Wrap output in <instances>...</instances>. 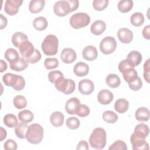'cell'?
I'll use <instances>...</instances> for the list:
<instances>
[{
    "instance_id": "obj_41",
    "label": "cell",
    "mask_w": 150,
    "mask_h": 150,
    "mask_svg": "<svg viewBox=\"0 0 150 150\" xmlns=\"http://www.w3.org/2000/svg\"><path fill=\"white\" fill-rule=\"evenodd\" d=\"M66 124L67 127L71 129H76L80 127V125L79 120L75 117L68 118L66 120Z\"/></svg>"
},
{
    "instance_id": "obj_26",
    "label": "cell",
    "mask_w": 150,
    "mask_h": 150,
    "mask_svg": "<svg viewBox=\"0 0 150 150\" xmlns=\"http://www.w3.org/2000/svg\"><path fill=\"white\" fill-rule=\"evenodd\" d=\"M129 108V102L124 98H119L114 104L115 110L120 114L125 112Z\"/></svg>"
},
{
    "instance_id": "obj_10",
    "label": "cell",
    "mask_w": 150,
    "mask_h": 150,
    "mask_svg": "<svg viewBox=\"0 0 150 150\" xmlns=\"http://www.w3.org/2000/svg\"><path fill=\"white\" fill-rule=\"evenodd\" d=\"M22 2V0H6L5 3L4 11L9 15H15L18 13Z\"/></svg>"
},
{
    "instance_id": "obj_7",
    "label": "cell",
    "mask_w": 150,
    "mask_h": 150,
    "mask_svg": "<svg viewBox=\"0 0 150 150\" xmlns=\"http://www.w3.org/2000/svg\"><path fill=\"white\" fill-rule=\"evenodd\" d=\"M117 47L115 39L112 36H106L101 40L100 44V49L104 54L113 53Z\"/></svg>"
},
{
    "instance_id": "obj_11",
    "label": "cell",
    "mask_w": 150,
    "mask_h": 150,
    "mask_svg": "<svg viewBox=\"0 0 150 150\" xmlns=\"http://www.w3.org/2000/svg\"><path fill=\"white\" fill-rule=\"evenodd\" d=\"M79 91L84 95H89L94 90V85L93 81L89 79H83L79 81L78 85Z\"/></svg>"
},
{
    "instance_id": "obj_49",
    "label": "cell",
    "mask_w": 150,
    "mask_h": 150,
    "mask_svg": "<svg viewBox=\"0 0 150 150\" xmlns=\"http://www.w3.org/2000/svg\"><path fill=\"white\" fill-rule=\"evenodd\" d=\"M118 70H120V71L121 73H122L124 70H125L127 69L134 68L128 63V62L126 59H124V60H122L121 62H120L118 64Z\"/></svg>"
},
{
    "instance_id": "obj_35",
    "label": "cell",
    "mask_w": 150,
    "mask_h": 150,
    "mask_svg": "<svg viewBox=\"0 0 150 150\" xmlns=\"http://www.w3.org/2000/svg\"><path fill=\"white\" fill-rule=\"evenodd\" d=\"M4 124L9 128H13L18 124L16 117L13 114H8L4 117Z\"/></svg>"
},
{
    "instance_id": "obj_28",
    "label": "cell",
    "mask_w": 150,
    "mask_h": 150,
    "mask_svg": "<svg viewBox=\"0 0 150 150\" xmlns=\"http://www.w3.org/2000/svg\"><path fill=\"white\" fill-rule=\"evenodd\" d=\"M47 25L48 22L46 19L43 16L37 17L33 21V26L34 28L39 31L46 29Z\"/></svg>"
},
{
    "instance_id": "obj_30",
    "label": "cell",
    "mask_w": 150,
    "mask_h": 150,
    "mask_svg": "<svg viewBox=\"0 0 150 150\" xmlns=\"http://www.w3.org/2000/svg\"><path fill=\"white\" fill-rule=\"evenodd\" d=\"M149 132V129L148 125L143 123L138 124L134 128V132L137 135L145 138L148 137Z\"/></svg>"
},
{
    "instance_id": "obj_53",
    "label": "cell",
    "mask_w": 150,
    "mask_h": 150,
    "mask_svg": "<svg viewBox=\"0 0 150 150\" xmlns=\"http://www.w3.org/2000/svg\"><path fill=\"white\" fill-rule=\"evenodd\" d=\"M1 16V29H3L7 25V19L2 14H0Z\"/></svg>"
},
{
    "instance_id": "obj_21",
    "label": "cell",
    "mask_w": 150,
    "mask_h": 150,
    "mask_svg": "<svg viewBox=\"0 0 150 150\" xmlns=\"http://www.w3.org/2000/svg\"><path fill=\"white\" fill-rule=\"evenodd\" d=\"M64 115L60 111L53 112L50 117V121L54 127H61L64 122Z\"/></svg>"
},
{
    "instance_id": "obj_6",
    "label": "cell",
    "mask_w": 150,
    "mask_h": 150,
    "mask_svg": "<svg viewBox=\"0 0 150 150\" xmlns=\"http://www.w3.org/2000/svg\"><path fill=\"white\" fill-rule=\"evenodd\" d=\"M54 86L58 91L67 95L73 93L76 88L74 81L71 79H65L64 76L59 77L56 81Z\"/></svg>"
},
{
    "instance_id": "obj_13",
    "label": "cell",
    "mask_w": 150,
    "mask_h": 150,
    "mask_svg": "<svg viewBox=\"0 0 150 150\" xmlns=\"http://www.w3.org/2000/svg\"><path fill=\"white\" fill-rule=\"evenodd\" d=\"M19 49L22 56L26 59L33 53L35 49L30 41L26 40L20 45Z\"/></svg>"
},
{
    "instance_id": "obj_39",
    "label": "cell",
    "mask_w": 150,
    "mask_h": 150,
    "mask_svg": "<svg viewBox=\"0 0 150 150\" xmlns=\"http://www.w3.org/2000/svg\"><path fill=\"white\" fill-rule=\"evenodd\" d=\"M121 73L122 74L124 80L127 83L138 76V73L134 69V68L127 69L124 70Z\"/></svg>"
},
{
    "instance_id": "obj_34",
    "label": "cell",
    "mask_w": 150,
    "mask_h": 150,
    "mask_svg": "<svg viewBox=\"0 0 150 150\" xmlns=\"http://www.w3.org/2000/svg\"><path fill=\"white\" fill-rule=\"evenodd\" d=\"M144 16L141 12H135L130 18V22L131 24L137 27L141 26L144 23Z\"/></svg>"
},
{
    "instance_id": "obj_50",
    "label": "cell",
    "mask_w": 150,
    "mask_h": 150,
    "mask_svg": "<svg viewBox=\"0 0 150 150\" xmlns=\"http://www.w3.org/2000/svg\"><path fill=\"white\" fill-rule=\"evenodd\" d=\"M67 1L70 5L71 12H73L78 8L79 5L78 0H67Z\"/></svg>"
},
{
    "instance_id": "obj_51",
    "label": "cell",
    "mask_w": 150,
    "mask_h": 150,
    "mask_svg": "<svg viewBox=\"0 0 150 150\" xmlns=\"http://www.w3.org/2000/svg\"><path fill=\"white\" fill-rule=\"evenodd\" d=\"M142 35L145 39L147 40L150 39V26L149 25L144 27V28L143 29Z\"/></svg>"
},
{
    "instance_id": "obj_44",
    "label": "cell",
    "mask_w": 150,
    "mask_h": 150,
    "mask_svg": "<svg viewBox=\"0 0 150 150\" xmlns=\"http://www.w3.org/2000/svg\"><path fill=\"white\" fill-rule=\"evenodd\" d=\"M108 149L109 150H118V149L127 150V146L126 144L124 141L121 140H117L110 145Z\"/></svg>"
},
{
    "instance_id": "obj_12",
    "label": "cell",
    "mask_w": 150,
    "mask_h": 150,
    "mask_svg": "<svg viewBox=\"0 0 150 150\" xmlns=\"http://www.w3.org/2000/svg\"><path fill=\"white\" fill-rule=\"evenodd\" d=\"M60 58L63 63L70 64L76 60L77 54L74 49L67 47L62 50L60 54Z\"/></svg>"
},
{
    "instance_id": "obj_45",
    "label": "cell",
    "mask_w": 150,
    "mask_h": 150,
    "mask_svg": "<svg viewBox=\"0 0 150 150\" xmlns=\"http://www.w3.org/2000/svg\"><path fill=\"white\" fill-rule=\"evenodd\" d=\"M64 76L63 74L59 70L51 71L48 73V79L50 82L54 83L60 77Z\"/></svg>"
},
{
    "instance_id": "obj_31",
    "label": "cell",
    "mask_w": 150,
    "mask_h": 150,
    "mask_svg": "<svg viewBox=\"0 0 150 150\" xmlns=\"http://www.w3.org/2000/svg\"><path fill=\"white\" fill-rule=\"evenodd\" d=\"M20 121L24 123H29L31 122L34 118L33 114L28 110H24L20 111L18 115Z\"/></svg>"
},
{
    "instance_id": "obj_24",
    "label": "cell",
    "mask_w": 150,
    "mask_h": 150,
    "mask_svg": "<svg viewBox=\"0 0 150 150\" xmlns=\"http://www.w3.org/2000/svg\"><path fill=\"white\" fill-rule=\"evenodd\" d=\"M10 68L13 71H21L25 70L28 66V62L23 57H19V59L13 63L9 64Z\"/></svg>"
},
{
    "instance_id": "obj_43",
    "label": "cell",
    "mask_w": 150,
    "mask_h": 150,
    "mask_svg": "<svg viewBox=\"0 0 150 150\" xmlns=\"http://www.w3.org/2000/svg\"><path fill=\"white\" fill-rule=\"evenodd\" d=\"M90 112L88 107L85 104H80L76 114L80 117H85L89 115Z\"/></svg>"
},
{
    "instance_id": "obj_47",
    "label": "cell",
    "mask_w": 150,
    "mask_h": 150,
    "mask_svg": "<svg viewBox=\"0 0 150 150\" xmlns=\"http://www.w3.org/2000/svg\"><path fill=\"white\" fill-rule=\"evenodd\" d=\"M17 147L18 145L16 142L12 139H8L6 140L4 145V148L5 150H16Z\"/></svg>"
},
{
    "instance_id": "obj_42",
    "label": "cell",
    "mask_w": 150,
    "mask_h": 150,
    "mask_svg": "<svg viewBox=\"0 0 150 150\" xmlns=\"http://www.w3.org/2000/svg\"><path fill=\"white\" fill-rule=\"evenodd\" d=\"M108 0H94L93 6L96 11H101L104 10L108 6Z\"/></svg>"
},
{
    "instance_id": "obj_9",
    "label": "cell",
    "mask_w": 150,
    "mask_h": 150,
    "mask_svg": "<svg viewBox=\"0 0 150 150\" xmlns=\"http://www.w3.org/2000/svg\"><path fill=\"white\" fill-rule=\"evenodd\" d=\"M54 13L58 16H64L71 12L70 7L67 1H57L53 6Z\"/></svg>"
},
{
    "instance_id": "obj_38",
    "label": "cell",
    "mask_w": 150,
    "mask_h": 150,
    "mask_svg": "<svg viewBox=\"0 0 150 150\" xmlns=\"http://www.w3.org/2000/svg\"><path fill=\"white\" fill-rule=\"evenodd\" d=\"M129 87L133 91H138L142 86V82L140 77L137 76L128 82Z\"/></svg>"
},
{
    "instance_id": "obj_46",
    "label": "cell",
    "mask_w": 150,
    "mask_h": 150,
    "mask_svg": "<svg viewBox=\"0 0 150 150\" xmlns=\"http://www.w3.org/2000/svg\"><path fill=\"white\" fill-rule=\"evenodd\" d=\"M42 57L41 53L38 49H35L33 53L28 58L26 59L27 62L31 64H34L38 62Z\"/></svg>"
},
{
    "instance_id": "obj_25",
    "label": "cell",
    "mask_w": 150,
    "mask_h": 150,
    "mask_svg": "<svg viewBox=\"0 0 150 150\" xmlns=\"http://www.w3.org/2000/svg\"><path fill=\"white\" fill-rule=\"evenodd\" d=\"M26 40H28L27 35L21 32H15L12 36V44L17 48H19L20 45Z\"/></svg>"
},
{
    "instance_id": "obj_14",
    "label": "cell",
    "mask_w": 150,
    "mask_h": 150,
    "mask_svg": "<svg viewBox=\"0 0 150 150\" xmlns=\"http://www.w3.org/2000/svg\"><path fill=\"white\" fill-rule=\"evenodd\" d=\"M114 96L112 92L108 90H101L97 94V100L98 103L103 105L110 104L113 100Z\"/></svg>"
},
{
    "instance_id": "obj_55",
    "label": "cell",
    "mask_w": 150,
    "mask_h": 150,
    "mask_svg": "<svg viewBox=\"0 0 150 150\" xmlns=\"http://www.w3.org/2000/svg\"><path fill=\"white\" fill-rule=\"evenodd\" d=\"M1 141H2L6 137L7 133H6V130H5L4 128H3L2 127H1Z\"/></svg>"
},
{
    "instance_id": "obj_32",
    "label": "cell",
    "mask_w": 150,
    "mask_h": 150,
    "mask_svg": "<svg viewBox=\"0 0 150 150\" xmlns=\"http://www.w3.org/2000/svg\"><path fill=\"white\" fill-rule=\"evenodd\" d=\"M5 58L9 62V64L13 63L19 59L18 52L13 48L8 49L5 52Z\"/></svg>"
},
{
    "instance_id": "obj_4",
    "label": "cell",
    "mask_w": 150,
    "mask_h": 150,
    "mask_svg": "<svg viewBox=\"0 0 150 150\" xmlns=\"http://www.w3.org/2000/svg\"><path fill=\"white\" fill-rule=\"evenodd\" d=\"M59 40L54 35H48L43 39L41 48L43 53L47 56L55 55L58 51Z\"/></svg>"
},
{
    "instance_id": "obj_27",
    "label": "cell",
    "mask_w": 150,
    "mask_h": 150,
    "mask_svg": "<svg viewBox=\"0 0 150 150\" xmlns=\"http://www.w3.org/2000/svg\"><path fill=\"white\" fill-rule=\"evenodd\" d=\"M28 128V126L26 123L22 122L18 123V124L15 127V133L17 137L20 139H24L26 138Z\"/></svg>"
},
{
    "instance_id": "obj_20",
    "label": "cell",
    "mask_w": 150,
    "mask_h": 150,
    "mask_svg": "<svg viewBox=\"0 0 150 150\" xmlns=\"http://www.w3.org/2000/svg\"><path fill=\"white\" fill-rule=\"evenodd\" d=\"M106 29V24L102 20H97L95 21L90 27L91 32L95 35H100L102 34Z\"/></svg>"
},
{
    "instance_id": "obj_2",
    "label": "cell",
    "mask_w": 150,
    "mask_h": 150,
    "mask_svg": "<svg viewBox=\"0 0 150 150\" xmlns=\"http://www.w3.org/2000/svg\"><path fill=\"white\" fill-rule=\"evenodd\" d=\"M43 132V128L42 125L38 123H34L28 127L26 138L29 143L38 144L42 141Z\"/></svg>"
},
{
    "instance_id": "obj_17",
    "label": "cell",
    "mask_w": 150,
    "mask_h": 150,
    "mask_svg": "<svg viewBox=\"0 0 150 150\" xmlns=\"http://www.w3.org/2000/svg\"><path fill=\"white\" fill-rule=\"evenodd\" d=\"M83 57L88 60V61H93L97 59L98 56V52L96 47L88 45L86 46L82 52Z\"/></svg>"
},
{
    "instance_id": "obj_22",
    "label": "cell",
    "mask_w": 150,
    "mask_h": 150,
    "mask_svg": "<svg viewBox=\"0 0 150 150\" xmlns=\"http://www.w3.org/2000/svg\"><path fill=\"white\" fill-rule=\"evenodd\" d=\"M135 117L138 121L146 122L149 118V111L146 107H139L135 111Z\"/></svg>"
},
{
    "instance_id": "obj_29",
    "label": "cell",
    "mask_w": 150,
    "mask_h": 150,
    "mask_svg": "<svg viewBox=\"0 0 150 150\" xmlns=\"http://www.w3.org/2000/svg\"><path fill=\"white\" fill-rule=\"evenodd\" d=\"M105 81L107 84L111 88H117L121 84V80L118 76L115 74H109L106 79Z\"/></svg>"
},
{
    "instance_id": "obj_40",
    "label": "cell",
    "mask_w": 150,
    "mask_h": 150,
    "mask_svg": "<svg viewBox=\"0 0 150 150\" xmlns=\"http://www.w3.org/2000/svg\"><path fill=\"white\" fill-rule=\"evenodd\" d=\"M44 66L47 70L56 69L59 66V61L56 58H46L44 62Z\"/></svg>"
},
{
    "instance_id": "obj_19",
    "label": "cell",
    "mask_w": 150,
    "mask_h": 150,
    "mask_svg": "<svg viewBox=\"0 0 150 150\" xmlns=\"http://www.w3.org/2000/svg\"><path fill=\"white\" fill-rule=\"evenodd\" d=\"M73 72L77 76H85L89 72V67L86 63L80 62L74 65L73 67Z\"/></svg>"
},
{
    "instance_id": "obj_52",
    "label": "cell",
    "mask_w": 150,
    "mask_h": 150,
    "mask_svg": "<svg viewBox=\"0 0 150 150\" xmlns=\"http://www.w3.org/2000/svg\"><path fill=\"white\" fill-rule=\"evenodd\" d=\"M88 145L86 141L81 140L80 141L77 146L76 149H84V150H88Z\"/></svg>"
},
{
    "instance_id": "obj_8",
    "label": "cell",
    "mask_w": 150,
    "mask_h": 150,
    "mask_svg": "<svg viewBox=\"0 0 150 150\" xmlns=\"http://www.w3.org/2000/svg\"><path fill=\"white\" fill-rule=\"evenodd\" d=\"M130 141L134 150H148L149 147L148 143L144 138L134 132L132 134L130 137Z\"/></svg>"
},
{
    "instance_id": "obj_3",
    "label": "cell",
    "mask_w": 150,
    "mask_h": 150,
    "mask_svg": "<svg viewBox=\"0 0 150 150\" xmlns=\"http://www.w3.org/2000/svg\"><path fill=\"white\" fill-rule=\"evenodd\" d=\"M2 81L5 85L12 87L16 91L23 90L25 86V81L22 76L11 73L5 74L2 76Z\"/></svg>"
},
{
    "instance_id": "obj_37",
    "label": "cell",
    "mask_w": 150,
    "mask_h": 150,
    "mask_svg": "<svg viewBox=\"0 0 150 150\" xmlns=\"http://www.w3.org/2000/svg\"><path fill=\"white\" fill-rule=\"evenodd\" d=\"M13 103L17 109H22L26 106L27 100L23 96L17 95L14 97Z\"/></svg>"
},
{
    "instance_id": "obj_15",
    "label": "cell",
    "mask_w": 150,
    "mask_h": 150,
    "mask_svg": "<svg viewBox=\"0 0 150 150\" xmlns=\"http://www.w3.org/2000/svg\"><path fill=\"white\" fill-rule=\"evenodd\" d=\"M117 36L120 42L123 43H129L133 39V33L128 28H123L118 30Z\"/></svg>"
},
{
    "instance_id": "obj_16",
    "label": "cell",
    "mask_w": 150,
    "mask_h": 150,
    "mask_svg": "<svg viewBox=\"0 0 150 150\" xmlns=\"http://www.w3.org/2000/svg\"><path fill=\"white\" fill-rule=\"evenodd\" d=\"M80 104V101L79 98L76 97H72L67 101L64 106V108L67 114L70 115L76 114Z\"/></svg>"
},
{
    "instance_id": "obj_33",
    "label": "cell",
    "mask_w": 150,
    "mask_h": 150,
    "mask_svg": "<svg viewBox=\"0 0 150 150\" xmlns=\"http://www.w3.org/2000/svg\"><path fill=\"white\" fill-rule=\"evenodd\" d=\"M133 5L132 0H121L118 4V9L122 13H127L131 11Z\"/></svg>"
},
{
    "instance_id": "obj_18",
    "label": "cell",
    "mask_w": 150,
    "mask_h": 150,
    "mask_svg": "<svg viewBox=\"0 0 150 150\" xmlns=\"http://www.w3.org/2000/svg\"><path fill=\"white\" fill-rule=\"evenodd\" d=\"M142 57L141 54L136 50L130 52L126 58V60L133 67L138 66L142 62Z\"/></svg>"
},
{
    "instance_id": "obj_5",
    "label": "cell",
    "mask_w": 150,
    "mask_h": 150,
    "mask_svg": "<svg viewBox=\"0 0 150 150\" xmlns=\"http://www.w3.org/2000/svg\"><path fill=\"white\" fill-rule=\"evenodd\" d=\"M71 26L76 29L87 26L90 22V18L84 12H77L73 14L69 21Z\"/></svg>"
},
{
    "instance_id": "obj_23",
    "label": "cell",
    "mask_w": 150,
    "mask_h": 150,
    "mask_svg": "<svg viewBox=\"0 0 150 150\" xmlns=\"http://www.w3.org/2000/svg\"><path fill=\"white\" fill-rule=\"evenodd\" d=\"M45 5L44 0H31L29 5V9L32 13H39L42 11Z\"/></svg>"
},
{
    "instance_id": "obj_54",
    "label": "cell",
    "mask_w": 150,
    "mask_h": 150,
    "mask_svg": "<svg viewBox=\"0 0 150 150\" xmlns=\"http://www.w3.org/2000/svg\"><path fill=\"white\" fill-rule=\"evenodd\" d=\"M8 65L3 60H1V69H0V72L2 73L4 71H5L7 69Z\"/></svg>"
},
{
    "instance_id": "obj_36",
    "label": "cell",
    "mask_w": 150,
    "mask_h": 150,
    "mask_svg": "<svg viewBox=\"0 0 150 150\" xmlns=\"http://www.w3.org/2000/svg\"><path fill=\"white\" fill-rule=\"evenodd\" d=\"M102 118L104 121L110 124L115 123L118 119L117 114L110 110L105 111L104 112H103L102 115Z\"/></svg>"
},
{
    "instance_id": "obj_48",
    "label": "cell",
    "mask_w": 150,
    "mask_h": 150,
    "mask_svg": "<svg viewBox=\"0 0 150 150\" xmlns=\"http://www.w3.org/2000/svg\"><path fill=\"white\" fill-rule=\"evenodd\" d=\"M150 63L149 59H148L146 62H145L144 64V77L147 83H149L150 81Z\"/></svg>"
},
{
    "instance_id": "obj_1",
    "label": "cell",
    "mask_w": 150,
    "mask_h": 150,
    "mask_svg": "<svg viewBox=\"0 0 150 150\" xmlns=\"http://www.w3.org/2000/svg\"><path fill=\"white\" fill-rule=\"evenodd\" d=\"M107 142L106 132L104 128L97 127L91 134L89 138L90 145L97 149H101L105 147Z\"/></svg>"
}]
</instances>
